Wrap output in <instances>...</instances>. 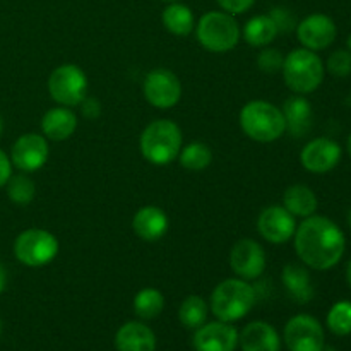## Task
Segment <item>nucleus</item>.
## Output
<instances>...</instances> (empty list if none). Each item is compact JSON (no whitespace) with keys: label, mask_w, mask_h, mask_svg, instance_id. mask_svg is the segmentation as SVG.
<instances>
[{"label":"nucleus","mask_w":351,"mask_h":351,"mask_svg":"<svg viewBox=\"0 0 351 351\" xmlns=\"http://www.w3.org/2000/svg\"><path fill=\"white\" fill-rule=\"evenodd\" d=\"M295 250L307 267L328 271L343 259L346 237L332 219L326 216H308L295 232Z\"/></svg>","instance_id":"obj_1"},{"label":"nucleus","mask_w":351,"mask_h":351,"mask_svg":"<svg viewBox=\"0 0 351 351\" xmlns=\"http://www.w3.org/2000/svg\"><path fill=\"white\" fill-rule=\"evenodd\" d=\"M180 149L182 130L171 120H154L141 134V153L151 165H170L180 154Z\"/></svg>","instance_id":"obj_2"},{"label":"nucleus","mask_w":351,"mask_h":351,"mask_svg":"<svg viewBox=\"0 0 351 351\" xmlns=\"http://www.w3.org/2000/svg\"><path fill=\"white\" fill-rule=\"evenodd\" d=\"M257 295L245 280L230 278L221 281L211 293V312L223 322L245 317L256 305Z\"/></svg>","instance_id":"obj_3"},{"label":"nucleus","mask_w":351,"mask_h":351,"mask_svg":"<svg viewBox=\"0 0 351 351\" xmlns=\"http://www.w3.org/2000/svg\"><path fill=\"white\" fill-rule=\"evenodd\" d=\"M240 127L257 143H273L283 136L287 122L283 112L273 103L254 99L240 110Z\"/></svg>","instance_id":"obj_4"},{"label":"nucleus","mask_w":351,"mask_h":351,"mask_svg":"<svg viewBox=\"0 0 351 351\" xmlns=\"http://www.w3.org/2000/svg\"><path fill=\"white\" fill-rule=\"evenodd\" d=\"M285 84L295 95L314 93L324 81V64L315 51L297 48L285 57L283 62Z\"/></svg>","instance_id":"obj_5"},{"label":"nucleus","mask_w":351,"mask_h":351,"mask_svg":"<svg viewBox=\"0 0 351 351\" xmlns=\"http://www.w3.org/2000/svg\"><path fill=\"white\" fill-rule=\"evenodd\" d=\"M197 41L213 53H226L239 45L242 29L235 17L228 12L211 10L199 19L195 26Z\"/></svg>","instance_id":"obj_6"},{"label":"nucleus","mask_w":351,"mask_h":351,"mask_svg":"<svg viewBox=\"0 0 351 351\" xmlns=\"http://www.w3.org/2000/svg\"><path fill=\"white\" fill-rule=\"evenodd\" d=\"M89 82L84 71L74 64H64L48 77L50 98L60 106H77L88 96Z\"/></svg>","instance_id":"obj_7"},{"label":"nucleus","mask_w":351,"mask_h":351,"mask_svg":"<svg viewBox=\"0 0 351 351\" xmlns=\"http://www.w3.org/2000/svg\"><path fill=\"white\" fill-rule=\"evenodd\" d=\"M57 254L58 240L47 230L29 228L21 233L14 242V256L24 266H47L57 257Z\"/></svg>","instance_id":"obj_8"},{"label":"nucleus","mask_w":351,"mask_h":351,"mask_svg":"<svg viewBox=\"0 0 351 351\" xmlns=\"http://www.w3.org/2000/svg\"><path fill=\"white\" fill-rule=\"evenodd\" d=\"M285 343L290 351H324V329L312 315H295L285 326Z\"/></svg>","instance_id":"obj_9"},{"label":"nucleus","mask_w":351,"mask_h":351,"mask_svg":"<svg viewBox=\"0 0 351 351\" xmlns=\"http://www.w3.org/2000/svg\"><path fill=\"white\" fill-rule=\"evenodd\" d=\"M144 98L160 110H168L182 98V84L177 75L168 69H154L146 75L143 84Z\"/></svg>","instance_id":"obj_10"},{"label":"nucleus","mask_w":351,"mask_h":351,"mask_svg":"<svg viewBox=\"0 0 351 351\" xmlns=\"http://www.w3.org/2000/svg\"><path fill=\"white\" fill-rule=\"evenodd\" d=\"M297 36L304 48L321 51L335 43L338 27L335 21L326 14H311L297 24Z\"/></svg>","instance_id":"obj_11"},{"label":"nucleus","mask_w":351,"mask_h":351,"mask_svg":"<svg viewBox=\"0 0 351 351\" xmlns=\"http://www.w3.org/2000/svg\"><path fill=\"white\" fill-rule=\"evenodd\" d=\"M230 266L240 280H256L266 269V252L252 239H242L230 252Z\"/></svg>","instance_id":"obj_12"},{"label":"nucleus","mask_w":351,"mask_h":351,"mask_svg":"<svg viewBox=\"0 0 351 351\" xmlns=\"http://www.w3.org/2000/svg\"><path fill=\"white\" fill-rule=\"evenodd\" d=\"M50 154L48 141L40 134H24L14 143L10 161L17 170L31 173L45 167Z\"/></svg>","instance_id":"obj_13"},{"label":"nucleus","mask_w":351,"mask_h":351,"mask_svg":"<svg viewBox=\"0 0 351 351\" xmlns=\"http://www.w3.org/2000/svg\"><path fill=\"white\" fill-rule=\"evenodd\" d=\"M341 146L329 137H317L305 144L300 153L302 167L311 173H328L341 161Z\"/></svg>","instance_id":"obj_14"},{"label":"nucleus","mask_w":351,"mask_h":351,"mask_svg":"<svg viewBox=\"0 0 351 351\" xmlns=\"http://www.w3.org/2000/svg\"><path fill=\"white\" fill-rule=\"evenodd\" d=\"M257 230L264 240L281 245L295 235L297 219L283 206H269L261 213L257 219Z\"/></svg>","instance_id":"obj_15"},{"label":"nucleus","mask_w":351,"mask_h":351,"mask_svg":"<svg viewBox=\"0 0 351 351\" xmlns=\"http://www.w3.org/2000/svg\"><path fill=\"white\" fill-rule=\"evenodd\" d=\"M239 345V331L230 322L202 324L194 335L195 351H235Z\"/></svg>","instance_id":"obj_16"},{"label":"nucleus","mask_w":351,"mask_h":351,"mask_svg":"<svg viewBox=\"0 0 351 351\" xmlns=\"http://www.w3.org/2000/svg\"><path fill=\"white\" fill-rule=\"evenodd\" d=\"M168 226H170V221H168L167 213L156 206L141 208L132 219V228L136 235L146 242H158L163 239L168 232Z\"/></svg>","instance_id":"obj_17"},{"label":"nucleus","mask_w":351,"mask_h":351,"mask_svg":"<svg viewBox=\"0 0 351 351\" xmlns=\"http://www.w3.org/2000/svg\"><path fill=\"white\" fill-rule=\"evenodd\" d=\"M242 351H280L281 339L276 329L263 321L250 322L239 335Z\"/></svg>","instance_id":"obj_18"},{"label":"nucleus","mask_w":351,"mask_h":351,"mask_svg":"<svg viewBox=\"0 0 351 351\" xmlns=\"http://www.w3.org/2000/svg\"><path fill=\"white\" fill-rule=\"evenodd\" d=\"M117 351H154V332L143 322H127L115 335Z\"/></svg>","instance_id":"obj_19"},{"label":"nucleus","mask_w":351,"mask_h":351,"mask_svg":"<svg viewBox=\"0 0 351 351\" xmlns=\"http://www.w3.org/2000/svg\"><path fill=\"white\" fill-rule=\"evenodd\" d=\"M77 129V117L67 106L48 110L41 119V130L51 141H65Z\"/></svg>","instance_id":"obj_20"},{"label":"nucleus","mask_w":351,"mask_h":351,"mask_svg":"<svg viewBox=\"0 0 351 351\" xmlns=\"http://www.w3.org/2000/svg\"><path fill=\"white\" fill-rule=\"evenodd\" d=\"M287 130L293 137H304L312 127V105L304 95H295L288 98L283 105Z\"/></svg>","instance_id":"obj_21"},{"label":"nucleus","mask_w":351,"mask_h":351,"mask_svg":"<svg viewBox=\"0 0 351 351\" xmlns=\"http://www.w3.org/2000/svg\"><path fill=\"white\" fill-rule=\"evenodd\" d=\"M281 280L290 297L298 304H307L314 298V287H312L307 267L298 266V264H287L283 267Z\"/></svg>","instance_id":"obj_22"},{"label":"nucleus","mask_w":351,"mask_h":351,"mask_svg":"<svg viewBox=\"0 0 351 351\" xmlns=\"http://www.w3.org/2000/svg\"><path fill=\"white\" fill-rule=\"evenodd\" d=\"M283 208L295 218H308L317 211V195L311 187L304 184H295L288 187L283 194Z\"/></svg>","instance_id":"obj_23"},{"label":"nucleus","mask_w":351,"mask_h":351,"mask_svg":"<svg viewBox=\"0 0 351 351\" xmlns=\"http://www.w3.org/2000/svg\"><path fill=\"white\" fill-rule=\"evenodd\" d=\"M278 27L267 14L256 16L247 21L243 27V40L252 47H267L273 43L278 36Z\"/></svg>","instance_id":"obj_24"},{"label":"nucleus","mask_w":351,"mask_h":351,"mask_svg":"<svg viewBox=\"0 0 351 351\" xmlns=\"http://www.w3.org/2000/svg\"><path fill=\"white\" fill-rule=\"evenodd\" d=\"M161 19H163L165 27H167L171 34H175V36H189L195 26L194 14H192V10L189 9L187 5H184V3L171 2L170 5L163 10Z\"/></svg>","instance_id":"obj_25"},{"label":"nucleus","mask_w":351,"mask_h":351,"mask_svg":"<svg viewBox=\"0 0 351 351\" xmlns=\"http://www.w3.org/2000/svg\"><path fill=\"white\" fill-rule=\"evenodd\" d=\"M165 307L163 293L156 288H144L134 298V312L141 319H154L161 314Z\"/></svg>","instance_id":"obj_26"},{"label":"nucleus","mask_w":351,"mask_h":351,"mask_svg":"<svg viewBox=\"0 0 351 351\" xmlns=\"http://www.w3.org/2000/svg\"><path fill=\"white\" fill-rule=\"evenodd\" d=\"M178 317L187 329H199L208 319V304L197 295H191L182 302Z\"/></svg>","instance_id":"obj_27"},{"label":"nucleus","mask_w":351,"mask_h":351,"mask_svg":"<svg viewBox=\"0 0 351 351\" xmlns=\"http://www.w3.org/2000/svg\"><path fill=\"white\" fill-rule=\"evenodd\" d=\"M213 161V151L204 143H191L180 151V165L187 170L201 171Z\"/></svg>","instance_id":"obj_28"},{"label":"nucleus","mask_w":351,"mask_h":351,"mask_svg":"<svg viewBox=\"0 0 351 351\" xmlns=\"http://www.w3.org/2000/svg\"><path fill=\"white\" fill-rule=\"evenodd\" d=\"M7 195L17 206H27L36 195V185L27 175H12L7 182Z\"/></svg>","instance_id":"obj_29"},{"label":"nucleus","mask_w":351,"mask_h":351,"mask_svg":"<svg viewBox=\"0 0 351 351\" xmlns=\"http://www.w3.org/2000/svg\"><path fill=\"white\" fill-rule=\"evenodd\" d=\"M328 328L336 336L351 335V302H338L328 314Z\"/></svg>","instance_id":"obj_30"},{"label":"nucleus","mask_w":351,"mask_h":351,"mask_svg":"<svg viewBox=\"0 0 351 351\" xmlns=\"http://www.w3.org/2000/svg\"><path fill=\"white\" fill-rule=\"evenodd\" d=\"M326 67H328L329 74H332L335 77H348L351 74V51L343 50V48L332 51Z\"/></svg>","instance_id":"obj_31"},{"label":"nucleus","mask_w":351,"mask_h":351,"mask_svg":"<svg viewBox=\"0 0 351 351\" xmlns=\"http://www.w3.org/2000/svg\"><path fill=\"white\" fill-rule=\"evenodd\" d=\"M285 57L276 48H264L257 57V67L266 74H276L278 71L283 69Z\"/></svg>","instance_id":"obj_32"},{"label":"nucleus","mask_w":351,"mask_h":351,"mask_svg":"<svg viewBox=\"0 0 351 351\" xmlns=\"http://www.w3.org/2000/svg\"><path fill=\"white\" fill-rule=\"evenodd\" d=\"M267 16L276 24L278 33H290V31L297 27V19H295L293 12L287 9V7H274Z\"/></svg>","instance_id":"obj_33"},{"label":"nucleus","mask_w":351,"mask_h":351,"mask_svg":"<svg viewBox=\"0 0 351 351\" xmlns=\"http://www.w3.org/2000/svg\"><path fill=\"white\" fill-rule=\"evenodd\" d=\"M225 12L237 16V14H243L254 5L256 0H216Z\"/></svg>","instance_id":"obj_34"},{"label":"nucleus","mask_w":351,"mask_h":351,"mask_svg":"<svg viewBox=\"0 0 351 351\" xmlns=\"http://www.w3.org/2000/svg\"><path fill=\"white\" fill-rule=\"evenodd\" d=\"M81 108H82V115H84L86 119H89V120L98 119L99 113H101V105H99L98 99H96V98H88V96H86V98L82 99Z\"/></svg>","instance_id":"obj_35"},{"label":"nucleus","mask_w":351,"mask_h":351,"mask_svg":"<svg viewBox=\"0 0 351 351\" xmlns=\"http://www.w3.org/2000/svg\"><path fill=\"white\" fill-rule=\"evenodd\" d=\"M10 177H12V163L9 156L0 149V187H3Z\"/></svg>","instance_id":"obj_36"},{"label":"nucleus","mask_w":351,"mask_h":351,"mask_svg":"<svg viewBox=\"0 0 351 351\" xmlns=\"http://www.w3.org/2000/svg\"><path fill=\"white\" fill-rule=\"evenodd\" d=\"M5 287H7V271H5V267L0 264V293L5 290Z\"/></svg>","instance_id":"obj_37"},{"label":"nucleus","mask_w":351,"mask_h":351,"mask_svg":"<svg viewBox=\"0 0 351 351\" xmlns=\"http://www.w3.org/2000/svg\"><path fill=\"white\" fill-rule=\"evenodd\" d=\"M346 281H348V285L351 288V259L348 261V264H346Z\"/></svg>","instance_id":"obj_38"},{"label":"nucleus","mask_w":351,"mask_h":351,"mask_svg":"<svg viewBox=\"0 0 351 351\" xmlns=\"http://www.w3.org/2000/svg\"><path fill=\"white\" fill-rule=\"evenodd\" d=\"M346 151H348V154H350V158H351V134H350L348 141H346Z\"/></svg>","instance_id":"obj_39"},{"label":"nucleus","mask_w":351,"mask_h":351,"mask_svg":"<svg viewBox=\"0 0 351 351\" xmlns=\"http://www.w3.org/2000/svg\"><path fill=\"white\" fill-rule=\"evenodd\" d=\"M348 225H350V228H351V209L348 211Z\"/></svg>","instance_id":"obj_40"},{"label":"nucleus","mask_w":351,"mask_h":351,"mask_svg":"<svg viewBox=\"0 0 351 351\" xmlns=\"http://www.w3.org/2000/svg\"><path fill=\"white\" fill-rule=\"evenodd\" d=\"M348 50L351 51V34L348 36Z\"/></svg>","instance_id":"obj_41"},{"label":"nucleus","mask_w":351,"mask_h":351,"mask_svg":"<svg viewBox=\"0 0 351 351\" xmlns=\"http://www.w3.org/2000/svg\"><path fill=\"white\" fill-rule=\"evenodd\" d=\"M0 134H2V117H0Z\"/></svg>","instance_id":"obj_42"},{"label":"nucleus","mask_w":351,"mask_h":351,"mask_svg":"<svg viewBox=\"0 0 351 351\" xmlns=\"http://www.w3.org/2000/svg\"><path fill=\"white\" fill-rule=\"evenodd\" d=\"M165 2H178V0H165Z\"/></svg>","instance_id":"obj_43"},{"label":"nucleus","mask_w":351,"mask_h":351,"mask_svg":"<svg viewBox=\"0 0 351 351\" xmlns=\"http://www.w3.org/2000/svg\"><path fill=\"white\" fill-rule=\"evenodd\" d=\"M0 332H2V321H0Z\"/></svg>","instance_id":"obj_44"}]
</instances>
